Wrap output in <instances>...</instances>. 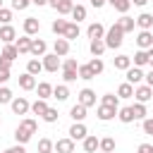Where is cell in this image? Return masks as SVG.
I'll use <instances>...</instances> for the list:
<instances>
[{
	"label": "cell",
	"mask_w": 153,
	"mask_h": 153,
	"mask_svg": "<svg viewBox=\"0 0 153 153\" xmlns=\"http://www.w3.org/2000/svg\"><path fill=\"white\" fill-rule=\"evenodd\" d=\"M19 88H24V91H33L36 88V76H31V74H22L19 76Z\"/></svg>",
	"instance_id": "24"
},
{
	"label": "cell",
	"mask_w": 153,
	"mask_h": 153,
	"mask_svg": "<svg viewBox=\"0 0 153 153\" xmlns=\"http://www.w3.org/2000/svg\"><path fill=\"white\" fill-rule=\"evenodd\" d=\"M0 41H2L5 45L14 43V41H17V29H14L12 24H2V26H0Z\"/></svg>",
	"instance_id": "6"
},
{
	"label": "cell",
	"mask_w": 153,
	"mask_h": 153,
	"mask_svg": "<svg viewBox=\"0 0 153 153\" xmlns=\"http://www.w3.org/2000/svg\"><path fill=\"white\" fill-rule=\"evenodd\" d=\"M103 41H105V48H120L122 45V41H124V33H122V29L117 26V22L110 26V29H105V36H103Z\"/></svg>",
	"instance_id": "1"
},
{
	"label": "cell",
	"mask_w": 153,
	"mask_h": 153,
	"mask_svg": "<svg viewBox=\"0 0 153 153\" xmlns=\"http://www.w3.org/2000/svg\"><path fill=\"white\" fill-rule=\"evenodd\" d=\"M0 57H2V60H7V62H14V60L19 57V53H17V48H14V43H10V45H5V48L0 50Z\"/></svg>",
	"instance_id": "23"
},
{
	"label": "cell",
	"mask_w": 153,
	"mask_h": 153,
	"mask_svg": "<svg viewBox=\"0 0 153 153\" xmlns=\"http://www.w3.org/2000/svg\"><path fill=\"white\" fill-rule=\"evenodd\" d=\"M31 5V0H12V10H26Z\"/></svg>",
	"instance_id": "51"
},
{
	"label": "cell",
	"mask_w": 153,
	"mask_h": 153,
	"mask_svg": "<svg viewBox=\"0 0 153 153\" xmlns=\"http://www.w3.org/2000/svg\"><path fill=\"white\" fill-rule=\"evenodd\" d=\"M141 129H143V134H146V136H153V117L141 120Z\"/></svg>",
	"instance_id": "47"
},
{
	"label": "cell",
	"mask_w": 153,
	"mask_h": 153,
	"mask_svg": "<svg viewBox=\"0 0 153 153\" xmlns=\"http://www.w3.org/2000/svg\"><path fill=\"white\" fill-rule=\"evenodd\" d=\"M62 69H79V62H76L74 57H67V60L62 62Z\"/></svg>",
	"instance_id": "50"
},
{
	"label": "cell",
	"mask_w": 153,
	"mask_h": 153,
	"mask_svg": "<svg viewBox=\"0 0 153 153\" xmlns=\"http://www.w3.org/2000/svg\"><path fill=\"white\" fill-rule=\"evenodd\" d=\"M134 98H136V103H143L146 105L153 98V88L146 86V84H139V86H134Z\"/></svg>",
	"instance_id": "3"
},
{
	"label": "cell",
	"mask_w": 153,
	"mask_h": 153,
	"mask_svg": "<svg viewBox=\"0 0 153 153\" xmlns=\"http://www.w3.org/2000/svg\"><path fill=\"white\" fill-rule=\"evenodd\" d=\"M10 105H12V112H14V115H26V112L31 110V103H29L24 96L12 98V103H10Z\"/></svg>",
	"instance_id": "7"
},
{
	"label": "cell",
	"mask_w": 153,
	"mask_h": 153,
	"mask_svg": "<svg viewBox=\"0 0 153 153\" xmlns=\"http://www.w3.org/2000/svg\"><path fill=\"white\" fill-rule=\"evenodd\" d=\"M31 5H38V7H43V5H48V0H31Z\"/></svg>",
	"instance_id": "59"
},
{
	"label": "cell",
	"mask_w": 153,
	"mask_h": 153,
	"mask_svg": "<svg viewBox=\"0 0 153 153\" xmlns=\"http://www.w3.org/2000/svg\"><path fill=\"white\" fill-rule=\"evenodd\" d=\"M96 117H98L100 122H110L112 117H117V110H115V108H108V105H98V108H96Z\"/></svg>",
	"instance_id": "12"
},
{
	"label": "cell",
	"mask_w": 153,
	"mask_h": 153,
	"mask_svg": "<svg viewBox=\"0 0 153 153\" xmlns=\"http://www.w3.org/2000/svg\"><path fill=\"white\" fill-rule=\"evenodd\" d=\"M112 65H115V69H122V72H127V69L131 67V57H129V55H117V57L112 60Z\"/></svg>",
	"instance_id": "26"
},
{
	"label": "cell",
	"mask_w": 153,
	"mask_h": 153,
	"mask_svg": "<svg viewBox=\"0 0 153 153\" xmlns=\"http://www.w3.org/2000/svg\"><path fill=\"white\" fill-rule=\"evenodd\" d=\"M53 53H55L57 57H65V55L69 53V41H65V38H55V43H53Z\"/></svg>",
	"instance_id": "19"
},
{
	"label": "cell",
	"mask_w": 153,
	"mask_h": 153,
	"mask_svg": "<svg viewBox=\"0 0 153 153\" xmlns=\"http://www.w3.org/2000/svg\"><path fill=\"white\" fill-rule=\"evenodd\" d=\"M48 5H50L57 14H69V12H72V7H74V2H72V0H48Z\"/></svg>",
	"instance_id": "8"
},
{
	"label": "cell",
	"mask_w": 153,
	"mask_h": 153,
	"mask_svg": "<svg viewBox=\"0 0 153 153\" xmlns=\"http://www.w3.org/2000/svg\"><path fill=\"white\" fill-rule=\"evenodd\" d=\"M7 81H10V69L0 67V84H7Z\"/></svg>",
	"instance_id": "54"
},
{
	"label": "cell",
	"mask_w": 153,
	"mask_h": 153,
	"mask_svg": "<svg viewBox=\"0 0 153 153\" xmlns=\"http://www.w3.org/2000/svg\"><path fill=\"white\" fill-rule=\"evenodd\" d=\"M62 38H65V41H74V38H79V24L69 22L67 29H65V36H62Z\"/></svg>",
	"instance_id": "34"
},
{
	"label": "cell",
	"mask_w": 153,
	"mask_h": 153,
	"mask_svg": "<svg viewBox=\"0 0 153 153\" xmlns=\"http://www.w3.org/2000/svg\"><path fill=\"white\" fill-rule=\"evenodd\" d=\"M0 124H2V117H0Z\"/></svg>",
	"instance_id": "60"
},
{
	"label": "cell",
	"mask_w": 153,
	"mask_h": 153,
	"mask_svg": "<svg viewBox=\"0 0 153 153\" xmlns=\"http://www.w3.org/2000/svg\"><path fill=\"white\" fill-rule=\"evenodd\" d=\"M72 2H74V0H72ZM76 2H79V0H76Z\"/></svg>",
	"instance_id": "62"
},
{
	"label": "cell",
	"mask_w": 153,
	"mask_h": 153,
	"mask_svg": "<svg viewBox=\"0 0 153 153\" xmlns=\"http://www.w3.org/2000/svg\"><path fill=\"white\" fill-rule=\"evenodd\" d=\"M88 67H91V72L98 76V74H103V69H105V62H103L100 57H93V60L88 62Z\"/></svg>",
	"instance_id": "42"
},
{
	"label": "cell",
	"mask_w": 153,
	"mask_h": 153,
	"mask_svg": "<svg viewBox=\"0 0 153 153\" xmlns=\"http://www.w3.org/2000/svg\"><path fill=\"white\" fill-rule=\"evenodd\" d=\"M129 2H131V5H136V7H143L148 0H129Z\"/></svg>",
	"instance_id": "58"
},
{
	"label": "cell",
	"mask_w": 153,
	"mask_h": 153,
	"mask_svg": "<svg viewBox=\"0 0 153 153\" xmlns=\"http://www.w3.org/2000/svg\"><path fill=\"white\" fill-rule=\"evenodd\" d=\"M108 2H110L120 14H127V12H129V7H131V2H129V0H108Z\"/></svg>",
	"instance_id": "38"
},
{
	"label": "cell",
	"mask_w": 153,
	"mask_h": 153,
	"mask_svg": "<svg viewBox=\"0 0 153 153\" xmlns=\"http://www.w3.org/2000/svg\"><path fill=\"white\" fill-rule=\"evenodd\" d=\"M134 22H136V26H139L141 31H151V26H153V14H151V12H141Z\"/></svg>",
	"instance_id": "13"
},
{
	"label": "cell",
	"mask_w": 153,
	"mask_h": 153,
	"mask_svg": "<svg viewBox=\"0 0 153 153\" xmlns=\"http://www.w3.org/2000/svg\"><path fill=\"white\" fill-rule=\"evenodd\" d=\"M10 22H12V10L0 7V24H10Z\"/></svg>",
	"instance_id": "48"
},
{
	"label": "cell",
	"mask_w": 153,
	"mask_h": 153,
	"mask_svg": "<svg viewBox=\"0 0 153 153\" xmlns=\"http://www.w3.org/2000/svg\"><path fill=\"white\" fill-rule=\"evenodd\" d=\"M0 7H2V0H0Z\"/></svg>",
	"instance_id": "61"
},
{
	"label": "cell",
	"mask_w": 153,
	"mask_h": 153,
	"mask_svg": "<svg viewBox=\"0 0 153 153\" xmlns=\"http://www.w3.org/2000/svg\"><path fill=\"white\" fill-rule=\"evenodd\" d=\"M2 153H26V148H24L22 143H17V146H10V148H5Z\"/></svg>",
	"instance_id": "52"
},
{
	"label": "cell",
	"mask_w": 153,
	"mask_h": 153,
	"mask_svg": "<svg viewBox=\"0 0 153 153\" xmlns=\"http://www.w3.org/2000/svg\"><path fill=\"white\" fill-rule=\"evenodd\" d=\"M136 45H139V50L153 48V33H151V31H139V33H136Z\"/></svg>",
	"instance_id": "9"
},
{
	"label": "cell",
	"mask_w": 153,
	"mask_h": 153,
	"mask_svg": "<svg viewBox=\"0 0 153 153\" xmlns=\"http://www.w3.org/2000/svg\"><path fill=\"white\" fill-rule=\"evenodd\" d=\"M86 110H88V108H84V105L76 103V105L69 108V117H72L74 122H84V120H86Z\"/></svg>",
	"instance_id": "21"
},
{
	"label": "cell",
	"mask_w": 153,
	"mask_h": 153,
	"mask_svg": "<svg viewBox=\"0 0 153 153\" xmlns=\"http://www.w3.org/2000/svg\"><path fill=\"white\" fill-rule=\"evenodd\" d=\"M67 24H69L67 19H55L50 29H53V33H55L57 38H62V36H65V29H67Z\"/></svg>",
	"instance_id": "33"
},
{
	"label": "cell",
	"mask_w": 153,
	"mask_h": 153,
	"mask_svg": "<svg viewBox=\"0 0 153 153\" xmlns=\"http://www.w3.org/2000/svg\"><path fill=\"white\" fill-rule=\"evenodd\" d=\"M146 55H148V65L153 67V48H148V50H146Z\"/></svg>",
	"instance_id": "57"
},
{
	"label": "cell",
	"mask_w": 153,
	"mask_h": 153,
	"mask_svg": "<svg viewBox=\"0 0 153 153\" xmlns=\"http://www.w3.org/2000/svg\"><path fill=\"white\" fill-rule=\"evenodd\" d=\"M45 110H48V103H45L43 98H36V100L31 103V112H33V115L43 117V115H45Z\"/></svg>",
	"instance_id": "31"
},
{
	"label": "cell",
	"mask_w": 153,
	"mask_h": 153,
	"mask_svg": "<svg viewBox=\"0 0 153 153\" xmlns=\"http://www.w3.org/2000/svg\"><path fill=\"white\" fill-rule=\"evenodd\" d=\"M136 153H153V143H139Z\"/></svg>",
	"instance_id": "53"
},
{
	"label": "cell",
	"mask_w": 153,
	"mask_h": 153,
	"mask_svg": "<svg viewBox=\"0 0 153 153\" xmlns=\"http://www.w3.org/2000/svg\"><path fill=\"white\" fill-rule=\"evenodd\" d=\"M131 112H134V120H146V115H148L143 103H134L131 105Z\"/></svg>",
	"instance_id": "43"
},
{
	"label": "cell",
	"mask_w": 153,
	"mask_h": 153,
	"mask_svg": "<svg viewBox=\"0 0 153 153\" xmlns=\"http://www.w3.org/2000/svg\"><path fill=\"white\" fill-rule=\"evenodd\" d=\"M41 62H43V69L50 72V74H55L57 69H62V62H60V57H57L55 53H45Z\"/></svg>",
	"instance_id": "2"
},
{
	"label": "cell",
	"mask_w": 153,
	"mask_h": 153,
	"mask_svg": "<svg viewBox=\"0 0 153 153\" xmlns=\"http://www.w3.org/2000/svg\"><path fill=\"white\" fill-rule=\"evenodd\" d=\"M76 74H79V79H84V81H91V79H96V74L91 72V67H88V65H79Z\"/></svg>",
	"instance_id": "39"
},
{
	"label": "cell",
	"mask_w": 153,
	"mask_h": 153,
	"mask_svg": "<svg viewBox=\"0 0 153 153\" xmlns=\"http://www.w3.org/2000/svg\"><path fill=\"white\" fill-rule=\"evenodd\" d=\"M76 103L84 105V108H93L96 105V91L93 88H81L79 96H76Z\"/></svg>",
	"instance_id": "4"
},
{
	"label": "cell",
	"mask_w": 153,
	"mask_h": 153,
	"mask_svg": "<svg viewBox=\"0 0 153 153\" xmlns=\"http://www.w3.org/2000/svg\"><path fill=\"white\" fill-rule=\"evenodd\" d=\"M53 151H55V141H50V139L38 141V153H53Z\"/></svg>",
	"instance_id": "44"
},
{
	"label": "cell",
	"mask_w": 153,
	"mask_h": 153,
	"mask_svg": "<svg viewBox=\"0 0 153 153\" xmlns=\"http://www.w3.org/2000/svg\"><path fill=\"white\" fill-rule=\"evenodd\" d=\"M14 48H17L19 55H29V53H31V36H22V38H17V41H14Z\"/></svg>",
	"instance_id": "16"
},
{
	"label": "cell",
	"mask_w": 153,
	"mask_h": 153,
	"mask_svg": "<svg viewBox=\"0 0 153 153\" xmlns=\"http://www.w3.org/2000/svg\"><path fill=\"white\" fill-rule=\"evenodd\" d=\"M105 2H108V0H91V5H93V7H96V10H100V7H103V5H105Z\"/></svg>",
	"instance_id": "56"
},
{
	"label": "cell",
	"mask_w": 153,
	"mask_h": 153,
	"mask_svg": "<svg viewBox=\"0 0 153 153\" xmlns=\"http://www.w3.org/2000/svg\"><path fill=\"white\" fill-rule=\"evenodd\" d=\"M117 26L122 29V33H131L134 26H136V22H134V17H129V14H122V17L117 19Z\"/></svg>",
	"instance_id": "14"
},
{
	"label": "cell",
	"mask_w": 153,
	"mask_h": 153,
	"mask_svg": "<svg viewBox=\"0 0 153 153\" xmlns=\"http://www.w3.org/2000/svg\"><path fill=\"white\" fill-rule=\"evenodd\" d=\"M117 120H120L122 124H131V122H134L131 105H124V108H120V110H117Z\"/></svg>",
	"instance_id": "22"
},
{
	"label": "cell",
	"mask_w": 153,
	"mask_h": 153,
	"mask_svg": "<svg viewBox=\"0 0 153 153\" xmlns=\"http://www.w3.org/2000/svg\"><path fill=\"white\" fill-rule=\"evenodd\" d=\"M19 127H22L24 131H29V134L33 136V134H36V129H38V122H36L33 117H24V120L19 122Z\"/></svg>",
	"instance_id": "32"
},
{
	"label": "cell",
	"mask_w": 153,
	"mask_h": 153,
	"mask_svg": "<svg viewBox=\"0 0 153 153\" xmlns=\"http://www.w3.org/2000/svg\"><path fill=\"white\" fill-rule=\"evenodd\" d=\"M36 93H38V98L48 100V98L53 96V84H48V81H41V84H36Z\"/></svg>",
	"instance_id": "25"
},
{
	"label": "cell",
	"mask_w": 153,
	"mask_h": 153,
	"mask_svg": "<svg viewBox=\"0 0 153 153\" xmlns=\"http://www.w3.org/2000/svg\"><path fill=\"white\" fill-rule=\"evenodd\" d=\"M38 72H43V62H41L38 57H31V60L26 62V74H31V76H36Z\"/></svg>",
	"instance_id": "27"
},
{
	"label": "cell",
	"mask_w": 153,
	"mask_h": 153,
	"mask_svg": "<svg viewBox=\"0 0 153 153\" xmlns=\"http://www.w3.org/2000/svg\"><path fill=\"white\" fill-rule=\"evenodd\" d=\"M41 31V22L36 17H26L24 19V36H36Z\"/></svg>",
	"instance_id": "10"
},
{
	"label": "cell",
	"mask_w": 153,
	"mask_h": 153,
	"mask_svg": "<svg viewBox=\"0 0 153 153\" xmlns=\"http://www.w3.org/2000/svg\"><path fill=\"white\" fill-rule=\"evenodd\" d=\"M88 50H91V55H93V57H100L108 48H105V41H103V38H96V41H91V43H88Z\"/></svg>",
	"instance_id": "20"
},
{
	"label": "cell",
	"mask_w": 153,
	"mask_h": 153,
	"mask_svg": "<svg viewBox=\"0 0 153 153\" xmlns=\"http://www.w3.org/2000/svg\"><path fill=\"white\" fill-rule=\"evenodd\" d=\"M131 65H134V67H143V65H148V55H146V50H136L134 57H131Z\"/></svg>",
	"instance_id": "37"
},
{
	"label": "cell",
	"mask_w": 153,
	"mask_h": 153,
	"mask_svg": "<svg viewBox=\"0 0 153 153\" xmlns=\"http://www.w3.org/2000/svg\"><path fill=\"white\" fill-rule=\"evenodd\" d=\"M14 141L24 146V143H29V141H31V134H29V131H24L22 127H17V129H14Z\"/></svg>",
	"instance_id": "40"
},
{
	"label": "cell",
	"mask_w": 153,
	"mask_h": 153,
	"mask_svg": "<svg viewBox=\"0 0 153 153\" xmlns=\"http://www.w3.org/2000/svg\"><path fill=\"white\" fill-rule=\"evenodd\" d=\"M100 105H108V108H115V110H120V98H117L115 93H105V96L100 98Z\"/></svg>",
	"instance_id": "36"
},
{
	"label": "cell",
	"mask_w": 153,
	"mask_h": 153,
	"mask_svg": "<svg viewBox=\"0 0 153 153\" xmlns=\"http://www.w3.org/2000/svg\"><path fill=\"white\" fill-rule=\"evenodd\" d=\"M117 98H134V86L131 84H120L117 86Z\"/></svg>",
	"instance_id": "35"
},
{
	"label": "cell",
	"mask_w": 153,
	"mask_h": 153,
	"mask_svg": "<svg viewBox=\"0 0 153 153\" xmlns=\"http://www.w3.org/2000/svg\"><path fill=\"white\" fill-rule=\"evenodd\" d=\"M55 151H57V153H74V141H72L69 136L57 139V141H55Z\"/></svg>",
	"instance_id": "18"
},
{
	"label": "cell",
	"mask_w": 153,
	"mask_h": 153,
	"mask_svg": "<svg viewBox=\"0 0 153 153\" xmlns=\"http://www.w3.org/2000/svg\"><path fill=\"white\" fill-rule=\"evenodd\" d=\"M0 103H12V91L7 86H0Z\"/></svg>",
	"instance_id": "49"
},
{
	"label": "cell",
	"mask_w": 153,
	"mask_h": 153,
	"mask_svg": "<svg viewBox=\"0 0 153 153\" xmlns=\"http://www.w3.org/2000/svg\"><path fill=\"white\" fill-rule=\"evenodd\" d=\"M53 98H57L60 103L67 100V98H69V88H67V84H57V86H53Z\"/></svg>",
	"instance_id": "28"
},
{
	"label": "cell",
	"mask_w": 153,
	"mask_h": 153,
	"mask_svg": "<svg viewBox=\"0 0 153 153\" xmlns=\"http://www.w3.org/2000/svg\"><path fill=\"white\" fill-rule=\"evenodd\" d=\"M88 136V129H86V124L84 122H74L72 127H69V139L76 143V141H84Z\"/></svg>",
	"instance_id": "5"
},
{
	"label": "cell",
	"mask_w": 153,
	"mask_h": 153,
	"mask_svg": "<svg viewBox=\"0 0 153 153\" xmlns=\"http://www.w3.org/2000/svg\"><path fill=\"white\" fill-rule=\"evenodd\" d=\"M98 148H100L103 153H112V151H115V139H112V136H105V139H100Z\"/></svg>",
	"instance_id": "41"
},
{
	"label": "cell",
	"mask_w": 153,
	"mask_h": 153,
	"mask_svg": "<svg viewBox=\"0 0 153 153\" xmlns=\"http://www.w3.org/2000/svg\"><path fill=\"white\" fill-rule=\"evenodd\" d=\"M112 153H115V151H112Z\"/></svg>",
	"instance_id": "63"
},
{
	"label": "cell",
	"mask_w": 153,
	"mask_h": 153,
	"mask_svg": "<svg viewBox=\"0 0 153 153\" xmlns=\"http://www.w3.org/2000/svg\"><path fill=\"white\" fill-rule=\"evenodd\" d=\"M57 117H60V112H57V108H48V110H45V115H43V120H45L48 124H53V122H57Z\"/></svg>",
	"instance_id": "45"
},
{
	"label": "cell",
	"mask_w": 153,
	"mask_h": 153,
	"mask_svg": "<svg viewBox=\"0 0 153 153\" xmlns=\"http://www.w3.org/2000/svg\"><path fill=\"white\" fill-rule=\"evenodd\" d=\"M62 79H65V84H72L79 79V74H76V69H62Z\"/></svg>",
	"instance_id": "46"
},
{
	"label": "cell",
	"mask_w": 153,
	"mask_h": 153,
	"mask_svg": "<svg viewBox=\"0 0 153 153\" xmlns=\"http://www.w3.org/2000/svg\"><path fill=\"white\" fill-rule=\"evenodd\" d=\"M143 79H146V86H151V88H153V67H151V72H146V74H143Z\"/></svg>",
	"instance_id": "55"
},
{
	"label": "cell",
	"mask_w": 153,
	"mask_h": 153,
	"mask_svg": "<svg viewBox=\"0 0 153 153\" xmlns=\"http://www.w3.org/2000/svg\"><path fill=\"white\" fill-rule=\"evenodd\" d=\"M141 81H143V69H141V67H129V69H127V84L139 86Z\"/></svg>",
	"instance_id": "11"
},
{
	"label": "cell",
	"mask_w": 153,
	"mask_h": 153,
	"mask_svg": "<svg viewBox=\"0 0 153 153\" xmlns=\"http://www.w3.org/2000/svg\"><path fill=\"white\" fill-rule=\"evenodd\" d=\"M45 50H48V43H45L43 38H31V55L43 57V55H45Z\"/></svg>",
	"instance_id": "17"
},
{
	"label": "cell",
	"mask_w": 153,
	"mask_h": 153,
	"mask_svg": "<svg viewBox=\"0 0 153 153\" xmlns=\"http://www.w3.org/2000/svg\"><path fill=\"white\" fill-rule=\"evenodd\" d=\"M81 143H84V151H86V153H96V151H98V143H100V139H96L93 134H88V136H86Z\"/></svg>",
	"instance_id": "29"
},
{
	"label": "cell",
	"mask_w": 153,
	"mask_h": 153,
	"mask_svg": "<svg viewBox=\"0 0 153 153\" xmlns=\"http://www.w3.org/2000/svg\"><path fill=\"white\" fill-rule=\"evenodd\" d=\"M69 14H72V19H74V24H79V22H84V19H86V7L76 2V5L72 7V12H69Z\"/></svg>",
	"instance_id": "30"
},
{
	"label": "cell",
	"mask_w": 153,
	"mask_h": 153,
	"mask_svg": "<svg viewBox=\"0 0 153 153\" xmlns=\"http://www.w3.org/2000/svg\"><path fill=\"white\" fill-rule=\"evenodd\" d=\"M86 33H88V38H91V41H96V38H103V36H105V26H103L100 22H93V24H88Z\"/></svg>",
	"instance_id": "15"
}]
</instances>
